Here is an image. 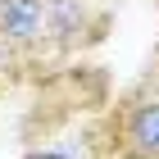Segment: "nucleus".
Masks as SVG:
<instances>
[{"label":"nucleus","mask_w":159,"mask_h":159,"mask_svg":"<svg viewBox=\"0 0 159 159\" xmlns=\"http://www.w3.org/2000/svg\"><path fill=\"white\" fill-rule=\"evenodd\" d=\"M9 68H59L46 0H0V73Z\"/></svg>","instance_id":"obj_3"},{"label":"nucleus","mask_w":159,"mask_h":159,"mask_svg":"<svg viewBox=\"0 0 159 159\" xmlns=\"http://www.w3.org/2000/svg\"><path fill=\"white\" fill-rule=\"evenodd\" d=\"M0 96H5V73H0Z\"/></svg>","instance_id":"obj_5"},{"label":"nucleus","mask_w":159,"mask_h":159,"mask_svg":"<svg viewBox=\"0 0 159 159\" xmlns=\"http://www.w3.org/2000/svg\"><path fill=\"white\" fill-rule=\"evenodd\" d=\"M109 96L86 68H50L46 96L37 100L23 159H114L105 132Z\"/></svg>","instance_id":"obj_1"},{"label":"nucleus","mask_w":159,"mask_h":159,"mask_svg":"<svg viewBox=\"0 0 159 159\" xmlns=\"http://www.w3.org/2000/svg\"><path fill=\"white\" fill-rule=\"evenodd\" d=\"M155 59H159V46H155Z\"/></svg>","instance_id":"obj_6"},{"label":"nucleus","mask_w":159,"mask_h":159,"mask_svg":"<svg viewBox=\"0 0 159 159\" xmlns=\"http://www.w3.org/2000/svg\"><path fill=\"white\" fill-rule=\"evenodd\" d=\"M46 5H50V37H55L59 64L77 59L109 27V5L105 0H46Z\"/></svg>","instance_id":"obj_4"},{"label":"nucleus","mask_w":159,"mask_h":159,"mask_svg":"<svg viewBox=\"0 0 159 159\" xmlns=\"http://www.w3.org/2000/svg\"><path fill=\"white\" fill-rule=\"evenodd\" d=\"M114 159H159V59L146 77H136L105 114Z\"/></svg>","instance_id":"obj_2"}]
</instances>
